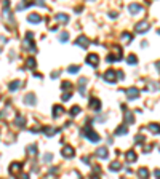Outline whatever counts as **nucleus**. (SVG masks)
<instances>
[{
	"mask_svg": "<svg viewBox=\"0 0 160 179\" xmlns=\"http://www.w3.org/2000/svg\"><path fill=\"white\" fill-rule=\"evenodd\" d=\"M128 11L131 13V15H136V13L143 11V7L139 3H131V5H128Z\"/></svg>",
	"mask_w": 160,
	"mask_h": 179,
	"instance_id": "obj_10",
	"label": "nucleus"
},
{
	"mask_svg": "<svg viewBox=\"0 0 160 179\" xmlns=\"http://www.w3.org/2000/svg\"><path fill=\"white\" fill-rule=\"evenodd\" d=\"M79 70H80V66H71V67L67 69V72L69 74H77Z\"/></svg>",
	"mask_w": 160,
	"mask_h": 179,
	"instance_id": "obj_31",
	"label": "nucleus"
},
{
	"mask_svg": "<svg viewBox=\"0 0 160 179\" xmlns=\"http://www.w3.org/2000/svg\"><path fill=\"white\" fill-rule=\"evenodd\" d=\"M85 85H87V78L82 77L79 80V93L82 94V96H85Z\"/></svg>",
	"mask_w": 160,
	"mask_h": 179,
	"instance_id": "obj_16",
	"label": "nucleus"
},
{
	"mask_svg": "<svg viewBox=\"0 0 160 179\" xmlns=\"http://www.w3.org/2000/svg\"><path fill=\"white\" fill-rule=\"evenodd\" d=\"M120 168H122L120 162H112V163H111V166H109V170H111V171H119Z\"/></svg>",
	"mask_w": 160,
	"mask_h": 179,
	"instance_id": "obj_25",
	"label": "nucleus"
},
{
	"mask_svg": "<svg viewBox=\"0 0 160 179\" xmlns=\"http://www.w3.org/2000/svg\"><path fill=\"white\" fill-rule=\"evenodd\" d=\"M21 85V82L19 80H15V82H11V83H10V85H8V88L11 90V91H16V90H18V86Z\"/></svg>",
	"mask_w": 160,
	"mask_h": 179,
	"instance_id": "obj_26",
	"label": "nucleus"
},
{
	"mask_svg": "<svg viewBox=\"0 0 160 179\" xmlns=\"http://www.w3.org/2000/svg\"><path fill=\"white\" fill-rule=\"evenodd\" d=\"M128 133V126L127 125H120L115 130V136H123V134Z\"/></svg>",
	"mask_w": 160,
	"mask_h": 179,
	"instance_id": "obj_17",
	"label": "nucleus"
},
{
	"mask_svg": "<svg viewBox=\"0 0 160 179\" xmlns=\"http://www.w3.org/2000/svg\"><path fill=\"white\" fill-rule=\"evenodd\" d=\"M35 66H37L35 58H27V59H26V67H29V69H35Z\"/></svg>",
	"mask_w": 160,
	"mask_h": 179,
	"instance_id": "obj_18",
	"label": "nucleus"
},
{
	"mask_svg": "<svg viewBox=\"0 0 160 179\" xmlns=\"http://www.w3.org/2000/svg\"><path fill=\"white\" fill-rule=\"evenodd\" d=\"M149 130L154 134H159V123H151V125H149Z\"/></svg>",
	"mask_w": 160,
	"mask_h": 179,
	"instance_id": "obj_29",
	"label": "nucleus"
},
{
	"mask_svg": "<svg viewBox=\"0 0 160 179\" xmlns=\"http://www.w3.org/2000/svg\"><path fill=\"white\" fill-rule=\"evenodd\" d=\"M61 114H64V109L61 106H55V107H53V115H55V118H59Z\"/></svg>",
	"mask_w": 160,
	"mask_h": 179,
	"instance_id": "obj_19",
	"label": "nucleus"
},
{
	"mask_svg": "<svg viewBox=\"0 0 160 179\" xmlns=\"http://www.w3.org/2000/svg\"><path fill=\"white\" fill-rule=\"evenodd\" d=\"M125 158H127L128 163H135L136 160H138V157H136V154L133 150H128L127 154H125Z\"/></svg>",
	"mask_w": 160,
	"mask_h": 179,
	"instance_id": "obj_14",
	"label": "nucleus"
},
{
	"mask_svg": "<svg viewBox=\"0 0 160 179\" xmlns=\"http://www.w3.org/2000/svg\"><path fill=\"white\" fill-rule=\"evenodd\" d=\"M24 102L29 104V106H35L37 104V96L34 93H27L26 96H24Z\"/></svg>",
	"mask_w": 160,
	"mask_h": 179,
	"instance_id": "obj_7",
	"label": "nucleus"
},
{
	"mask_svg": "<svg viewBox=\"0 0 160 179\" xmlns=\"http://www.w3.org/2000/svg\"><path fill=\"white\" fill-rule=\"evenodd\" d=\"M67 38H69V34H67V32H61V34H59V40L63 42V43H66V42H67Z\"/></svg>",
	"mask_w": 160,
	"mask_h": 179,
	"instance_id": "obj_32",
	"label": "nucleus"
},
{
	"mask_svg": "<svg viewBox=\"0 0 160 179\" xmlns=\"http://www.w3.org/2000/svg\"><path fill=\"white\" fill-rule=\"evenodd\" d=\"M127 62L128 64H131V66H135L136 62H138V58H136L135 54H130V56L127 58Z\"/></svg>",
	"mask_w": 160,
	"mask_h": 179,
	"instance_id": "obj_28",
	"label": "nucleus"
},
{
	"mask_svg": "<svg viewBox=\"0 0 160 179\" xmlns=\"http://www.w3.org/2000/svg\"><path fill=\"white\" fill-rule=\"evenodd\" d=\"M115 77H117V75H115V70H114V69L106 70V72H104V75H103V78L107 82V83H115V80H117Z\"/></svg>",
	"mask_w": 160,
	"mask_h": 179,
	"instance_id": "obj_2",
	"label": "nucleus"
},
{
	"mask_svg": "<svg viewBox=\"0 0 160 179\" xmlns=\"http://www.w3.org/2000/svg\"><path fill=\"white\" fill-rule=\"evenodd\" d=\"M19 179H29V174H23V176H21Z\"/></svg>",
	"mask_w": 160,
	"mask_h": 179,
	"instance_id": "obj_40",
	"label": "nucleus"
},
{
	"mask_svg": "<svg viewBox=\"0 0 160 179\" xmlns=\"http://www.w3.org/2000/svg\"><path fill=\"white\" fill-rule=\"evenodd\" d=\"M61 86H63V90L64 88H66V90L71 88V82H63V85H61Z\"/></svg>",
	"mask_w": 160,
	"mask_h": 179,
	"instance_id": "obj_37",
	"label": "nucleus"
},
{
	"mask_svg": "<svg viewBox=\"0 0 160 179\" xmlns=\"http://www.w3.org/2000/svg\"><path fill=\"white\" fill-rule=\"evenodd\" d=\"M139 96V90L138 88H128L127 90V98L128 101H133V99H136Z\"/></svg>",
	"mask_w": 160,
	"mask_h": 179,
	"instance_id": "obj_6",
	"label": "nucleus"
},
{
	"mask_svg": "<svg viewBox=\"0 0 160 179\" xmlns=\"http://www.w3.org/2000/svg\"><path fill=\"white\" fill-rule=\"evenodd\" d=\"M15 125L24 126V125H26V117H16L15 118Z\"/></svg>",
	"mask_w": 160,
	"mask_h": 179,
	"instance_id": "obj_24",
	"label": "nucleus"
},
{
	"mask_svg": "<svg viewBox=\"0 0 160 179\" xmlns=\"http://www.w3.org/2000/svg\"><path fill=\"white\" fill-rule=\"evenodd\" d=\"M135 141H136V144H143V141H144V136L143 134H138L135 138Z\"/></svg>",
	"mask_w": 160,
	"mask_h": 179,
	"instance_id": "obj_35",
	"label": "nucleus"
},
{
	"mask_svg": "<svg viewBox=\"0 0 160 179\" xmlns=\"http://www.w3.org/2000/svg\"><path fill=\"white\" fill-rule=\"evenodd\" d=\"M24 48H27L29 51H32V53L35 51V46H34V43H32L31 40H24Z\"/></svg>",
	"mask_w": 160,
	"mask_h": 179,
	"instance_id": "obj_22",
	"label": "nucleus"
},
{
	"mask_svg": "<svg viewBox=\"0 0 160 179\" xmlns=\"http://www.w3.org/2000/svg\"><path fill=\"white\" fill-rule=\"evenodd\" d=\"M75 155V150H74V147L72 146H64L63 147V157H66V158H72Z\"/></svg>",
	"mask_w": 160,
	"mask_h": 179,
	"instance_id": "obj_5",
	"label": "nucleus"
},
{
	"mask_svg": "<svg viewBox=\"0 0 160 179\" xmlns=\"http://www.w3.org/2000/svg\"><path fill=\"white\" fill-rule=\"evenodd\" d=\"M43 134L45 136H48V138H51V136H55L56 133H58V130L56 128H51V126H47V128H43Z\"/></svg>",
	"mask_w": 160,
	"mask_h": 179,
	"instance_id": "obj_15",
	"label": "nucleus"
},
{
	"mask_svg": "<svg viewBox=\"0 0 160 179\" xmlns=\"http://www.w3.org/2000/svg\"><path fill=\"white\" fill-rule=\"evenodd\" d=\"M77 114H80V107L79 106H74L71 109V115H77Z\"/></svg>",
	"mask_w": 160,
	"mask_h": 179,
	"instance_id": "obj_33",
	"label": "nucleus"
},
{
	"mask_svg": "<svg viewBox=\"0 0 160 179\" xmlns=\"http://www.w3.org/2000/svg\"><path fill=\"white\" fill-rule=\"evenodd\" d=\"M55 19H56V21H59V23H63V24L69 23V16H67V15H56Z\"/></svg>",
	"mask_w": 160,
	"mask_h": 179,
	"instance_id": "obj_20",
	"label": "nucleus"
},
{
	"mask_svg": "<svg viewBox=\"0 0 160 179\" xmlns=\"http://www.w3.org/2000/svg\"><path fill=\"white\" fill-rule=\"evenodd\" d=\"M138 176H139L141 179H147V178H149V171H147V168H141V170L138 171Z\"/></svg>",
	"mask_w": 160,
	"mask_h": 179,
	"instance_id": "obj_21",
	"label": "nucleus"
},
{
	"mask_svg": "<svg viewBox=\"0 0 160 179\" xmlns=\"http://www.w3.org/2000/svg\"><path fill=\"white\" fill-rule=\"evenodd\" d=\"M125 120H127V123H130V125H131V123H135V117H133V114L130 112V110H128L127 115H125Z\"/></svg>",
	"mask_w": 160,
	"mask_h": 179,
	"instance_id": "obj_27",
	"label": "nucleus"
},
{
	"mask_svg": "<svg viewBox=\"0 0 160 179\" xmlns=\"http://www.w3.org/2000/svg\"><path fill=\"white\" fill-rule=\"evenodd\" d=\"M122 179H127V178H122Z\"/></svg>",
	"mask_w": 160,
	"mask_h": 179,
	"instance_id": "obj_42",
	"label": "nucleus"
},
{
	"mask_svg": "<svg viewBox=\"0 0 160 179\" xmlns=\"http://www.w3.org/2000/svg\"><path fill=\"white\" fill-rule=\"evenodd\" d=\"M83 134H85V138L90 141V143H99V134L96 133L93 128H83Z\"/></svg>",
	"mask_w": 160,
	"mask_h": 179,
	"instance_id": "obj_1",
	"label": "nucleus"
},
{
	"mask_svg": "<svg viewBox=\"0 0 160 179\" xmlns=\"http://www.w3.org/2000/svg\"><path fill=\"white\" fill-rule=\"evenodd\" d=\"M51 160H53V155H51V154H45V155H43V162L50 163Z\"/></svg>",
	"mask_w": 160,
	"mask_h": 179,
	"instance_id": "obj_34",
	"label": "nucleus"
},
{
	"mask_svg": "<svg viewBox=\"0 0 160 179\" xmlns=\"http://www.w3.org/2000/svg\"><path fill=\"white\" fill-rule=\"evenodd\" d=\"M27 21L32 23V24H39L40 21H42V16H40L39 13H31V15L27 16Z\"/></svg>",
	"mask_w": 160,
	"mask_h": 179,
	"instance_id": "obj_9",
	"label": "nucleus"
},
{
	"mask_svg": "<svg viewBox=\"0 0 160 179\" xmlns=\"http://www.w3.org/2000/svg\"><path fill=\"white\" fill-rule=\"evenodd\" d=\"M122 40H123L125 43H130V42L133 40V35L131 34H128V32H123L122 34Z\"/></svg>",
	"mask_w": 160,
	"mask_h": 179,
	"instance_id": "obj_23",
	"label": "nucleus"
},
{
	"mask_svg": "<svg viewBox=\"0 0 160 179\" xmlns=\"http://www.w3.org/2000/svg\"><path fill=\"white\" fill-rule=\"evenodd\" d=\"M90 109L93 110H99L101 109V101L98 98H91L90 99Z\"/></svg>",
	"mask_w": 160,
	"mask_h": 179,
	"instance_id": "obj_13",
	"label": "nucleus"
},
{
	"mask_svg": "<svg viewBox=\"0 0 160 179\" xmlns=\"http://www.w3.org/2000/svg\"><path fill=\"white\" fill-rule=\"evenodd\" d=\"M93 171H95V173H99L101 168H99V166H95V170H93Z\"/></svg>",
	"mask_w": 160,
	"mask_h": 179,
	"instance_id": "obj_39",
	"label": "nucleus"
},
{
	"mask_svg": "<svg viewBox=\"0 0 160 179\" xmlns=\"http://www.w3.org/2000/svg\"><path fill=\"white\" fill-rule=\"evenodd\" d=\"M154 176H155V179H159V176H160V171H159V170H155V171H154Z\"/></svg>",
	"mask_w": 160,
	"mask_h": 179,
	"instance_id": "obj_38",
	"label": "nucleus"
},
{
	"mask_svg": "<svg viewBox=\"0 0 160 179\" xmlns=\"http://www.w3.org/2000/svg\"><path fill=\"white\" fill-rule=\"evenodd\" d=\"M75 45H79V46H82V48H87L88 45H90V40H88L85 35H82V37H79L75 40Z\"/></svg>",
	"mask_w": 160,
	"mask_h": 179,
	"instance_id": "obj_11",
	"label": "nucleus"
},
{
	"mask_svg": "<svg viewBox=\"0 0 160 179\" xmlns=\"http://www.w3.org/2000/svg\"><path fill=\"white\" fill-rule=\"evenodd\" d=\"M135 30H136L138 34H144V32H147V30H149V23H147V21L138 23V24H136V27H135Z\"/></svg>",
	"mask_w": 160,
	"mask_h": 179,
	"instance_id": "obj_4",
	"label": "nucleus"
},
{
	"mask_svg": "<svg viewBox=\"0 0 160 179\" xmlns=\"http://www.w3.org/2000/svg\"><path fill=\"white\" fill-rule=\"evenodd\" d=\"M91 179H99V178H98V176H93V178Z\"/></svg>",
	"mask_w": 160,
	"mask_h": 179,
	"instance_id": "obj_41",
	"label": "nucleus"
},
{
	"mask_svg": "<svg viewBox=\"0 0 160 179\" xmlns=\"http://www.w3.org/2000/svg\"><path fill=\"white\" fill-rule=\"evenodd\" d=\"M27 152H29L31 155H37V146H35V144L29 146V147H27Z\"/></svg>",
	"mask_w": 160,
	"mask_h": 179,
	"instance_id": "obj_30",
	"label": "nucleus"
},
{
	"mask_svg": "<svg viewBox=\"0 0 160 179\" xmlns=\"http://www.w3.org/2000/svg\"><path fill=\"white\" fill-rule=\"evenodd\" d=\"M21 166H23V165H21L19 162L11 163V165H10V173H11L13 176H18V173L21 171Z\"/></svg>",
	"mask_w": 160,
	"mask_h": 179,
	"instance_id": "obj_8",
	"label": "nucleus"
},
{
	"mask_svg": "<svg viewBox=\"0 0 160 179\" xmlns=\"http://www.w3.org/2000/svg\"><path fill=\"white\" fill-rule=\"evenodd\" d=\"M61 99H63V101H69V99H71V93H64L63 96H61Z\"/></svg>",
	"mask_w": 160,
	"mask_h": 179,
	"instance_id": "obj_36",
	"label": "nucleus"
},
{
	"mask_svg": "<svg viewBox=\"0 0 160 179\" xmlns=\"http://www.w3.org/2000/svg\"><path fill=\"white\" fill-rule=\"evenodd\" d=\"M96 157L98 158H107V147H98V150H96Z\"/></svg>",
	"mask_w": 160,
	"mask_h": 179,
	"instance_id": "obj_12",
	"label": "nucleus"
},
{
	"mask_svg": "<svg viewBox=\"0 0 160 179\" xmlns=\"http://www.w3.org/2000/svg\"><path fill=\"white\" fill-rule=\"evenodd\" d=\"M85 61L91 66V67H98V64H99V58H98V54H96V53H90V54L87 56V59H85Z\"/></svg>",
	"mask_w": 160,
	"mask_h": 179,
	"instance_id": "obj_3",
	"label": "nucleus"
}]
</instances>
